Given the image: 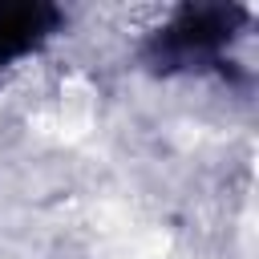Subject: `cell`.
<instances>
[{"label":"cell","mask_w":259,"mask_h":259,"mask_svg":"<svg viewBox=\"0 0 259 259\" xmlns=\"http://www.w3.org/2000/svg\"><path fill=\"white\" fill-rule=\"evenodd\" d=\"M243 20V8H223V4H186L174 12V20L158 32V57L170 65H194V61H214L235 28Z\"/></svg>","instance_id":"obj_1"},{"label":"cell","mask_w":259,"mask_h":259,"mask_svg":"<svg viewBox=\"0 0 259 259\" xmlns=\"http://www.w3.org/2000/svg\"><path fill=\"white\" fill-rule=\"evenodd\" d=\"M61 24V12L53 4H16L0 8V69L24 61L36 53Z\"/></svg>","instance_id":"obj_2"}]
</instances>
